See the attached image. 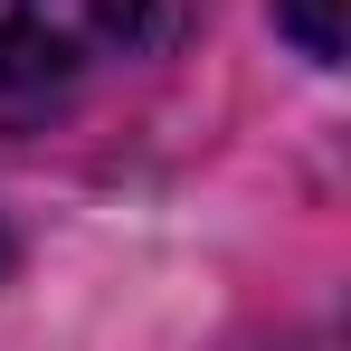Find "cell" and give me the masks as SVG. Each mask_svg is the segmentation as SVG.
Returning a JSON list of instances; mask_svg holds the SVG:
<instances>
[{"mask_svg": "<svg viewBox=\"0 0 351 351\" xmlns=\"http://www.w3.org/2000/svg\"><path fill=\"white\" fill-rule=\"evenodd\" d=\"M152 29V0H0V133L58 123Z\"/></svg>", "mask_w": 351, "mask_h": 351, "instance_id": "1", "label": "cell"}, {"mask_svg": "<svg viewBox=\"0 0 351 351\" xmlns=\"http://www.w3.org/2000/svg\"><path fill=\"white\" fill-rule=\"evenodd\" d=\"M276 29L313 66H342V38H351V0H276Z\"/></svg>", "mask_w": 351, "mask_h": 351, "instance_id": "2", "label": "cell"}]
</instances>
